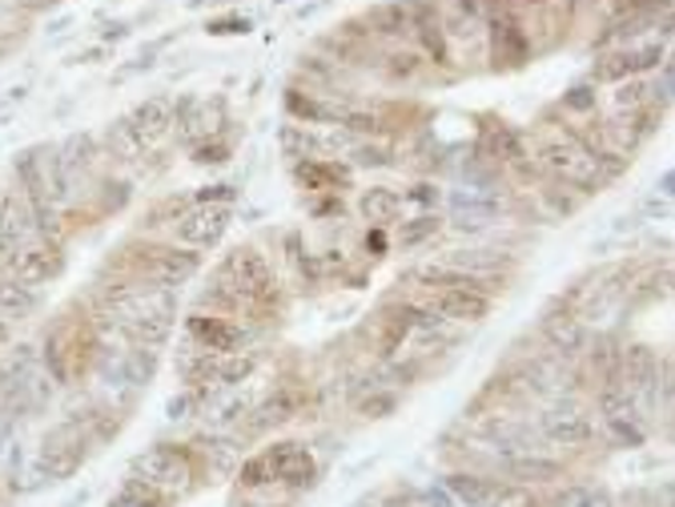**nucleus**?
<instances>
[{
  "instance_id": "nucleus-34",
  "label": "nucleus",
  "mask_w": 675,
  "mask_h": 507,
  "mask_svg": "<svg viewBox=\"0 0 675 507\" xmlns=\"http://www.w3.org/2000/svg\"><path fill=\"white\" fill-rule=\"evenodd\" d=\"M4 342H9V322L0 319V346H4Z\"/></svg>"
},
{
  "instance_id": "nucleus-5",
  "label": "nucleus",
  "mask_w": 675,
  "mask_h": 507,
  "mask_svg": "<svg viewBox=\"0 0 675 507\" xmlns=\"http://www.w3.org/2000/svg\"><path fill=\"white\" fill-rule=\"evenodd\" d=\"M85 460V436L77 423H60L41 448V472L48 480H69Z\"/></svg>"
},
{
  "instance_id": "nucleus-26",
  "label": "nucleus",
  "mask_w": 675,
  "mask_h": 507,
  "mask_svg": "<svg viewBox=\"0 0 675 507\" xmlns=\"http://www.w3.org/2000/svg\"><path fill=\"white\" fill-rule=\"evenodd\" d=\"M652 101V89L640 81H631V85H619V93H616V106L619 109H643Z\"/></svg>"
},
{
  "instance_id": "nucleus-32",
  "label": "nucleus",
  "mask_w": 675,
  "mask_h": 507,
  "mask_svg": "<svg viewBox=\"0 0 675 507\" xmlns=\"http://www.w3.org/2000/svg\"><path fill=\"white\" fill-rule=\"evenodd\" d=\"M583 507H611V496H607V492H587Z\"/></svg>"
},
{
  "instance_id": "nucleus-16",
  "label": "nucleus",
  "mask_w": 675,
  "mask_h": 507,
  "mask_svg": "<svg viewBox=\"0 0 675 507\" xmlns=\"http://www.w3.org/2000/svg\"><path fill=\"white\" fill-rule=\"evenodd\" d=\"M33 213H29V206H24L21 198H4L0 201V254L9 258V254H16V250L33 238Z\"/></svg>"
},
{
  "instance_id": "nucleus-8",
  "label": "nucleus",
  "mask_w": 675,
  "mask_h": 507,
  "mask_svg": "<svg viewBox=\"0 0 675 507\" xmlns=\"http://www.w3.org/2000/svg\"><path fill=\"white\" fill-rule=\"evenodd\" d=\"M225 225H230V206L198 201L193 210H186L177 218V238H181L186 246H213V242L225 234Z\"/></svg>"
},
{
  "instance_id": "nucleus-6",
  "label": "nucleus",
  "mask_w": 675,
  "mask_h": 507,
  "mask_svg": "<svg viewBox=\"0 0 675 507\" xmlns=\"http://www.w3.org/2000/svg\"><path fill=\"white\" fill-rule=\"evenodd\" d=\"M9 266H12V278H21L29 286H41L65 271V254H60L57 242L41 238V242H24L16 254H9Z\"/></svg>"
},
{
  "instance_id": "nucleus-25",
  "label": "nucleus",
  "mask_w": 675,
  "mask_h": 507,
  "mask_svg": "<svg viewBox=\"0 0 675 507\" xmlns=\"http://www.w3.org/2000/svg\"><path fill=\"white\" fill-rule=\"evenodd\" d=\"M109 142H113V150H117V154H121V157H129V162H133V157H141V154H145V145L137 142V133L129 130V121H125V118H121V121H117V125H113V130H109Z\"/></svg>"
},
{
  "instance_id": "nucleus-13",
  "label": "nucleus",
  "mask_w": 675,
  "mask_h": 507,
  "mask_svg": "<svg viewBox=\"0 0 675 507\" xmlns=\"http://www.w3.org/2000/svg\"><path fill=\"white\" fill-rule=\"evenodd\" d=\"M543 436L563 443V448H575V443H587L591 439V419L575 407V403H560L543 415Z\"/></svg>"
},
{
  "instance_id": "nucleus-14",
  "label": "nucleus",
  "mask_w": 675,
  "mask_h": 507,
  "mask_svg": "<svg viewBox=\"0 0 675 507\" xmlns=\"http://www.w3.org/2000/svg\"><path fill=\"white\" fill-rule=\"evenodd\" d=\"M664 60V48L660 45H648V48H619L611 57H604L595 65V81H623L631 73H643L660 65Z\"/></svg>"
},
{
  "instance_id": "nucleus-28",
  "label": "nucleus",
  "mask_w": 675,
  "mask_h": 507,
  "mask_svg": "<svg viewBox=\"0 0 675 507\" xmlns=\"http://www.w3.org/2000/svg\"><path fill=\"white\" fill-rule=\"evenodd\" d=\"M414 69H419V57H414V53H395V57H390V73H395V77H414Z\"/></svg>"
},
{
  "instance_id": "nucleus-9",
  "label": "nucleus",
  "mask_w": 675,
  "mask_h": 507,
  "mask_svg": "<svg viewBox=\"0 0 675 507\" xmlns=\"http://www.w3.org/2000/svg\"><path fill=\"white\" fill-rule=\"evenodd\" d=\"M262 460H266V467H269V480H278V484L310 487L318 475L314 455H310L302 443H274Z\"/></svg>"
},
{
  "instance_id": "nucleus-22",
  "label": "nucleus",
  "mask_w": 675,
  "mask_h": 507,
  "mask_svg": "<svg viewBox=\"0 0 675 507\" xmlns=\"http://www.w3.org/2000/svg\"><path fill=\"white\" fill-rule=\"evenodd\" d=\"M490 218H495V206H490V201H475V198L454 194V225H458V230H478V225H487Z\"/></svg>"
},
{
  "instance_id": "nucleus-17",
  "label": "nucleus",
  "mask_w": 675,
  "mask_h": 507,
  "mask_svg": "<svg viewBox=\"0 0 675 507\" xmlns=\"http://www.w3.org/2000/svg\"><path fill=\"white\" fill-rule=\"evenodd\" d=\"M655 383H660V363H655L652 346H628L623 351V390L635 399L640 390H652Z\"/></svg>"
},
{
  "instance_id": "nucleus-11",
  "label": "nucleus",
  "mask_w": 675,
  "mask_h": 507,
  "mask_svg": "<svg viewBox=\"0 0 675 507\" xmlns=\"http://www.w3.org/2000/svg\"><path fill=\"white\" fill-rule=\"evenodd\" d=\"M125 121H129V130L137 133V142L150 150L153 142H162L165 133L177 125V109H174V101H169V97H150V101L133 109Z\"/></svg>"
},
{
  "instance_id": "nucleus-1",
  "label": "nucleus",
  "mask_w": 675,
  "mask_h": 507,
  "mask_svg": "<svg viewBox=\"0 0 675 507\" xmlns=\"http://www.w3.org/2000/svg\"><path fill=\"white\" fill-rule=\"evenodd\" d=\"M539 162L560 177V181H567V186H575V189H595L604 181L599 162H595V150L591 145H583L575 133H555V137H547V142L539 145Z\"/></svg>"
},
{
  "instance_id": "nucleus-33",
  "label": "nucleus",
  "mask_w": 675,
  "mask_h": 507,
  "mask_svg": "<svg viewBox=\"0 0 675 507\" xmlns=\"http://www.w3.org/2000/svg\"><path fill=\"white\" fill-rule=\"evenodd\" d=\"M9 431H12V411L4 407V411H0V443L9 439Z\"/></svg>"
},
{
  "instance_id": "nucleus-10",
  "label": "nucleus",
  "mask_w": 675,
  "mask_h": 507,
  "mask_svg": "<svg viewBox=\"0 0 675 507\" xmlns=\"http://www.w3.org/2000/svg\"><path fill=\"white\" fill-rule=\"evenodd\" d=\"M186 331L189 339L198 342V346H206L210 354H237L245 342L242 327H233L222 315H189Z\"/></svg>"
},
{
  "instance_id": "nucleus-31",
  "label": "nucleus",
  "mask_w": 675,
  "mask_h": 507,
  "mask_svg": "<svg viewBox=\"0 0 675 507\" xmlns=\"http://www.w3.org/2000/svg\"><path fill=\"white\" fill-rule=\"evenodd\" d=\"M198 162H213V166H218V162H225V145H201Z\"/></svg>"
},
{
  "instance_id": "nucleus-7",
  "label": "nucleus",
  "mask_w": 675,
  "mask_h": 507,
  "mask_svg": "<svg viewBox=\"0 0 675 507\" xmlns=\"http://www.w3.org/2000/svg\"><path fill=\"white\" fill-rule=\"evenodd\" d=\"M599 407H604L607 436L616 439L619 448H640L643 439H648V431H643V423H640V415H635V399H631L623 387H607L604 399H599Z\"/></svg>"
},
{
  "instance_id": "nucleus-21",
  "label": "nucleus",
  "mask_w": 675,
  "mask_h": 507,
  "mask_svg": "<svg viewBox=\"0 0 675 507\" xmlns=\"http://www.w3.org/2000/svg\"><path fill=\"white\" fill-rule=\"evenodd\" d=\"M358 210L370 218V222L386 225V222H395L398 213H402V194L390 186H370L366 194L358 198Z\"/></svg>"
},
{
  "instance_id": "nucleus-24",
  "label": "nucleus",
  "mask_w": 675,
  "mask_h": 507,
  "mask_svg": "<svg viewBox=\"0 0 675 507\" xmlns=\"http://www.w3.org/2000/svg\"><path fill=\"white\" fill-rule=\"evenodd\" d=\"M439 218H434V213H422V218H414V222H407L402 225V230H398V242H402V246H422V242H427V238H434L439 234Z\"/></svg>"
},
{
  "instance_id": "nucleus-15",
  "label": "nucleus",
  "mask_w": 675,
  "mask_h": 507,
  "mask_svg": "<svg viewBox=\"0 0 675 507\" xmlns=\"http://www.w3.org/2000/svg\"><path fill=\"white\" fill-rule=\"evenodd\" d=\"M434 310L454 322H478V319H487L490 298H487V290H454V286H443V290L434 295Z\"/></svg>"
},
{
  "instance_id": "nucleus-27",
  "label": "nucleus",
  "mask_w": 675,
  "mask_h": 507,
  "mask_svg": "<svg viewBox=\"0 0 675 507\" xmlns=\"http://www.w3.org/2000/svg\"><path fill=\"white\" fill-rule=\"evenodd\" d=\"M294 415V399H286V395H281V399H269L266 407H262V411H257V427H269V423H286V419H290Z\"/></svg>"
},
{
  "instance_id": "nucleus-3",
  "label": "nucleus",
  "mask_w": 675,
  "mask_h": 507,
  "mask_svg": "<svg viewBox=\"0 0 675 507\" xmlns=\"http://www.w3.org/2000/svg\"><path fill=\"white\" fill-rule=\"evenodd\" d=\"M133 475H141L145 484H153L157 492H186L189 480H193V467H189V455L177 448H153L145 455L133 460Z\"/></svg>"
},
{
  "instance_id": "nucleus-12",
  "label": "nucleus",
  "mask_w": 675,
  "mask_h": 507,
  "mask_svg": "<svg viewBox=\"0 0 675 507\" xmlns=\"http://www.w3.org/2000/svg\"><path fill=\"white\" fill-rule=\"evenodd\" d=\"M201 258L193 250H153V262L145 266V278L162 290H174V286L189 283L198 274Z\"/></svg>"
},
{
  "instance_id": "nucleus-23",
  "label": "nucleus",
  "mask_w": 675,
  "mask_h": 507,
  "mask_svg": "<svg viewBox=\"0 0 675 507\" xmlns=\"http://www.w3.org/2000/svg\"><path fill=\"white\" fill-rule=\"evenodd\" d=\"M419 33H422V45L427 53L434 57V65H446V33H443V21L439 16H419Z\"/></svg>"
},
{
  "instance_id": "nucleus-20",
  "label": "nucleus",
  "mask_w": 675,
  "mask_h": 507,
  "mask_svg": "<svg viewBox=\"0 0 675 507\" xmlns=\"http://www.w3.org/2000/svg\"><path fill=\"white\" fill-rule=\"evenodd\" d=\"M543 334H547V342L555 346V351L563 354H575L583 346V322L575 319V315H567V310H551L547 319H543Z\"/></svg>"
},
{
  "instance_id": "nucleus-29",
  "label": "nucleus",
  "mask_w": 675,
  "mask_h": 507,
  "mask_svg": "<svg viewBox=\"0 0 675 507\" xmlns=\"http://www.w3.org/2000/svg\"><path fill=\"white\" fill-rule=\"evenodd\" d=\"M354 162H358V166H386V154L378 145H362L358 154H354Z\"/></svg>"
},
{
  "instance_id": "nucleus-4",
  "label": "nucleus",
  "mask_w": 675,
  "mask_h": 507,
  "mask_svg": "<svg viewBox=\"0 0 675 507\" xmlns=\"http://www.w3.org/2000/svg\"><path fill=\"white\" fill-rule=\"evenodd\" d=\"M454 496L463 499L466 507H531V496L523 487L511 484H495V480H478V475H451L446 480Z\"/></svg>"
},
{
  "instance_id": "nucleus-2",
  "label": "nucleus",
  "mask_w": 675,
  "mask_h": 507,
  "mask_svg": "<svg viewBox=\"0 0 675 507\" xmlns=\"http://www.w3.org/2000/svg\"><path fill=\"white\" fill-rule=\"evenodd\" d=\"M225 286L233 290L237 302H269L274 298V274H269L266 258L257 250H233L222 266Z\"/></svg>"
},
{
  "instance_id": "nucleus-30",
  "label": "nucleus",
  "mask_w": 675,
  "mask_h": 507,
  "mask_svg": "<svg viewBox=\"0 0 675 507\" xmlns=\"http://www.w3.org/2000/svg\"><path fill=\"white\" fill-rule=\"evenodd\" d=\"M583 499H587V492H583V487H567V492L555 499V507H583Z\"/></svg>"
},
{
  "instance_id": "nucleus-18",
  "label": "nucleus",
  "mask_w": 675,
  "mask_h": 507,
  "mask_svg": "<svg viewBox=\"0 0 675 507\" xmlns=\"http://www.w3.org/2000/svg\"><path fill=\"white\" fill-rule=\"evenodd\" d=\"M41 307V295L36 286L21 283V278H0V319H29L33 310Z\"/></svg>"
},
{
  "instance_id": "nucleus-19",
  "label": "nucleus",
  "mask_w": 675,
  "mask_h": 507,
  "mask_svg": "<svg viewBox=\"0 0 675 507\" xmlns=\"http://www.w3.org/2000/svg\"><path fill=\"white\" fill-rule=\"evenodd\" d=\"M502 472L511 475L514 484H551L563 475V467L555 460H543V455H511L502 463Z\"/></svg>"
}]
</instances>
